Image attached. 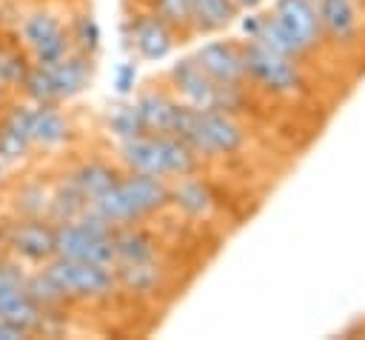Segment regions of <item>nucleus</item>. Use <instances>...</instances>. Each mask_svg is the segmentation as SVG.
<instances>
[{
    "label": "nucleus",
    "mask_w": 365,
    "mask_h": 340,
    "mask_svg": "<svg viewBox=\"0 0 365 340\" xmlns=\"http://www.w3.org/2000/svg\"><path fill=\"white\" fill-rule=\"evenodd\" d=\"M322 40L334 46H354L359 37V3L356 0H317Z\"/></svg>",
    "instance_id": "nucleus-15"
},
{
    "label": "nucleus",
    "mask_w": 365,
    "mask_h": 340,
    "mask_svg": "<svg viewBox=\"0 0 365 340\" xmlns=\"http://www.w3.org/2000/svg\"><path fill=\"white\" fill-rule=\"evenodd\" d=\"M106 131H108L117 143L131 140V137H137V134L145 131V126H143V120H140V111H137L134 100H125V97H123L117 106L108 109V114H106Z\"/></svg>",
    "instance_id": "nucleus-24"
},
{
    "label": "nucleus",
    "mask_w": 365,
    "mask_h": 340,
    "mask_svg": "<svg viewBox=\"0 0 365 340\" xmlns=\"http://www.w3.org/2000/svg\"><path fill=\"white\" fill-rule=\"evenodd\" d=\"M194 60L217 86H245L240 40H208L205 46L197 49Z\"/></svg>",
    "instance_id": "nucleus-11"
},
{
    "label": "nucleus",
    "mask_w": 365,
    "mask_h": 340,
    "mask_svg": "<svg viewBox=\"0 0 365 340\" xmlns=\"http://www.w3.org/2000/svg\"><path fill=\"white\" fill-rule=\"evenodd\" d=\"M97 57L86 54V51H66L60 60L54 63H40L46 71V83H48V94L51 103H68L74 97H80L86 89H91L94 80V63Z\"/></svg>",
    "instance_id": "nucleus-9"
},
{
    "label": "nucleus",
    "mask_w": 365,
    "mask_h": 340,
    "mask_svg": "<svg viewBox=\"0 0 365 340\" xmlns=\"http://www.w3.org/2000/svg\"><path fill=\"white\" fill-rule=\"evenodd\" d=\"M68 303H106L120 291L114 266L103 263H86L71 257H48L43 266H37Z\"/></svg>",
    "instance_id": "nucleus-2"
},
{
    "label": "nucleus",
    "mask_w": 365,
    "mask_h": 340,
    "mask_svg": "<svg viewBox=\"0 0 365 340\" xmlns=\"http://www.w3.org/2000/svg\"><path fill=\"white\" fill-rule=\"evenodd\" d=\"M31 57L26 54L23 46H3L0 43V74L9 86V91H20L26 74H29Z\"/></svg>",
    "instance_id": "nucleus-28"
},
{
    "label": "nucleus",
    "mask_w": 365,
    "mask_h": 340,
    "mask_svg": "<svg viewBox=\"0 0 365 340\" xmlns=\"http://www.w3.org/2000/svg\"><path fill=\"white\" fill-rule=\"evenodd\" d=\"M66 26H68L71 49L86 51V54H91V57H97V54H100L103 31H100L97 17H94L88 9H77V11H71V17H66Z\"/></svg>",
    "instance_id": "nucleus-23"
},
{
    "label": "nucleus",
    "mask_w": 365,
    "mask_h": 340,
    "mask_svg": "<svg viewBox=\"0 0 365 340\" xmlns=\"http://www.w3.org/2000/svg\"><path fill=\"white\" fill-rule=\"evenodd\" d=\"M23 286H26L29 297H31L43 311H48V314H60V311L68 306V300L60 294V289H57L40 269H37V271H26Z\"/></svg>",
    "instance_id": "nucleus-26"
},
{
    "label": "nucleus",
    "mask_w": 365,
    "mask_h": 340,
    "mask_svg": "<svg viewBox=\"0 0 365 340\" xmlns=\"http://www.w3.org/2000/svg\"><path fill=\"white\" fill-rule=\"evenodd\" d=\"M174 94L171 89L163 86H148L140 89L134 97V106L140 111V120L145 126L148 134H168V123H171V109H174Z\"/></svg>",
    "instance_id": "nucleus-19"
},
{
    "label": "nucleus",
    "mask_w": 365,
    "mask_h": 340,
    "mask_svg": "<svg viewBox=\"0 0 365 340\" xmlns=\"http://www.w3.org/2000/svg\"><path fill=\"white\" fill-rule=\"evenodd\" d=\"M51 189L46 183H23L11 197V211L23 217H46Z\"/></svg>",
    "instance_id": "nucleus-27"
},
{
    "label": "nucleus",
    "mask_w": 365,
    "mask_h": 340,
    "mask_svg": "<svg viewBox=\"0 0 365 340\" xmlns=\"http://www.w3.org/2000/svg\"><path fill=\"white\" fill-rule=\"evenodd\" d=\"M54 254L114 266V226L86 206L77 220L54 223Z\"/></svg>",
    "instance_id": "nucleus-3"
},
{
    "label": "nucleus",
    "mask_w": 365,
    "mask_h": 340,
    "mask_svg": "<svg viewBox=\"0 0 365 340\" xmlns=\"http://www.w3.org/2000/svg\"><path fill=\"white\" fill-rule=\"evenodd\" d=\"M117 163L123 171H140V174H154V177H165V163H163V143L160 134H137L131 140L117 143Z\"/></svg>",
    "instance_id": "nucleus-17"
},
{
    "label": "nucleus",
    "mask_w": 365,
    "mask_h": 340,
    "mask_svg": "<svg viewBox=\"0 0 365 340\" xmlns=\"http://www.w3.org/2000/svg\"><path fill=\"white\" fill-rule=\"evenodd\" d=\"M356 3H365V0H356Z\"/></svg>",
    "instance_id": "nucleus-33"
},
{
    "label": "nucleus",
    "mask_w": 365,
    "mask_h": 340,
    "mask_svg": "<svg viewBox=\"0 0 365 340\" xmlns=\"http://www.w3.org/2000/svg\"><path fill=\"white\" fill-rule=\"evenodd\" d=\"M240 9L234 0H191V31L194 34H217L234 23Z\"/></svg>",
    "instance_id": "nucleus-20"
},
{
    "label": "nucleus",
    "mask_w": 365,
    "mask_h": 340,
    "mask_svg": "<svg viewBox=\"0 0 365 340\" xmlns=\"http://www.w3.org/2000/svg\"><path fill=\"white\" fill-rule=\"evenodd\" d=\"M23 337H26L23 331H17L14 326H9V323L0 320V340H23Z\"/></svg>",
    "instance_id": "nucleus-30"
},
{
    "label": "nucleus",
    "mask_w": 365,
    "mask_h": 340,
    "mask_svg": "<svg viewBox=\"0 0 365 340\" xmlns=\"http://www.w3.org/2000/svg\"><path fill=\"white\" fill-rule=\"evenodd\" d=\"M9 94H11V91H9V86H6V80H3V74H0V109L9 103Z\"/></svg>",
    "instance_id": "nucleus-32"
},
{
    "label": "nucleus",
    "mask_w": 365,
    "mask_h": 340,
    "mask_svg": "<svg viewBox=\"0 0 365 340\" xmlns=\"http://www.w3.org/2000/svg\"><path fill=\"white\" fill-rule=\"evenodd\" d=\"M168 89L177 100L197 106V109H211L214 106V94H217V83L200 69V63L194 57H180L177 63H171L168 69Z\"/></svg>",
    "instance_id": "nucleus-13"
},
{
    "label": "nucleus",
    "mask_w": 365,
    "mask_h": 340,
    "mask_svg": "<svg viewBox=\"0 0 365 340\" xmlns=\"http://www.w3.org/2000/svg\"><path fill=\"white\" fill-rule=\"evenodd\" d=\"M262 0H234V6L240 9V11H251V9H257Z\"/></svg>",
    "instance_id": "nucleus-31"
},
{
    "label": "nucleus",
    "mask_w": 365,
    "mask_h": 340,
    "mask_svg": "<svg viewBox=\"0 0 365 340\" xmlns=\"http://www.w3.org/2000/svg\"><path fill=\"white\" fill-rule=\"evenodd\" d=\"M123 169L114 166L111 160H103V157H88V160H80L77 166H71L63 180L86 200V203H94L100 194H106L117 180H120Z\"/></svg>",
    "instance_id": "nucleus-16"
},
{
    "label": "nucleus",
    "mask_w": 365,
    "mask_h": 340,
    "mask_svg": "<svg viewBox=\"0 0 365 340\" xmlns=\"http://www.w3.org/2000/svg\"><path fill=\"white\" fill-rule=\"evenodd\" d=\"M274 23L285 34L297 60L322 46V29L317 14V0H277L271 9Z\"/></svg>",
    "instance_id": "nucleus-7"
},
{
    "label": "nucleus",
    "mask_w": 365,
    "mask_h": 340,
    "mask_svg": "<svg viewBox=\"0 0 365 340\" xmlns=\"http://www.w3.org/2000/svg\"><path fill=\"white\" fill-rule=\"evenodd\" d=\"M17 34H20V46L26 49L31 63H54L66 51H71L68 26L48 6H37V9L26 11L17 26Z\"/></svg>",
    "instance_id": "nucleus-5"
},
{
    "label": "nucleus",
    "mask_w": 365,
    "mask_h": 340,
    "mask_svg": "<svg viewBox=\"0 0 365 340\" xmlns=\"http://www.w3.org/2000/svg\"><path fill=\"white\" fill-rule=\"evenodd\" d=\"M163 143V163H165V177H185V174H197L202 166V157L177 134H160Z\"/></svg>",
    "instance_id": "nucleus-22"
},
{
    "label": "nucleus",
    "mask_w": 365,
    "mask_h": 340,
    "mask_svg": "<svg viewBox=\"0 0 365 340\" xmlns=\"http://www.w3.org/2000/svg\"><path fill=\"white\" fill-rule=\"evenodd\" d=\"M168 206H174L188 220H208L217 209V194L200 174L168 180Z\"/></svg>",
    "instance_id": "nucleus-14"
},
{
    "label": "nucleus",
    "mask_w": 365,
    "mask_h": 340,
    "mask_svg": "<svg viewBox=\"0 0 365 340\" xmlns=\"http://www.w3.org/2000/svg\"><path fill=\"white\" fill-rule=\"evenodd\" d=\"M114 274L123 291H131L140 297H151L163 289V266L157 260L134 263V266H114Z\"/></svg>",
    "instance_id": "nucleus-21"
},
{
    "label": "nucleus",
    "mask_w": 365,
    "mask_h": 340,
    "mask_svg": "<svg viewBox=\"0 0 365 340\" xmlns=\"http://www.w3.org/2000/svg\"><path fill=\"white\" fill-rule=\"evenodd\" d=\"M31 151V103H6L0 109V163L6 169L17 166Z\"/></svg>",
    "instance_id": "nucleus-10"
},
{
    "label": "nucleus",
    "mask_w": 365,
    "mask_h": 340,
    "mask_svg": "<svg viewBox=\"0 0 365 340\" xmlns=\"http://www.w3.org/2000/svg\"><path fill=\"white\" fill-rule=\"evenodd\" d=\"M157 260V240L143 223L114 229V266H134Z\"/></svg>",
    "instance_id": "nucleus-18"
},
{
    "label": "nucleus",
    "mask_w": 365,
    "mask_h": 340,
    "mask_svg": "<svg viewBox=\"0 0 365 340\" xmlns=\"http://www.w3.org/2000/svg\"><path fill=\"white\" fill-rule=\"evenodd\" d=\"M168 180L140 171H123L120 180L100 194L94 203H88L108 226H134L148 220L151 214H160L168 209Z\"/></svg>",
    "instance_id": "nucleus-1"
},
{
    "label": "nucleus",
    "mask_w": 365,
    "mask_h": 340,
    "mask_svg": "<svg viewBox=\"0 0 365 340\" xmlns=\"http://www.w3.org/2000/svg\"><path fill=\"white\" fill-rule=\"evenodd\" d=\"M111 86H114V94H117V97H131L134 89H137V63H134V60H123V63L114 69Z\"/></svg>",
    "instance_id": "nucleus-29"
},
{
    "label": "nucleus",
    "mask_w": 365,
    "mask_h": 340,
    "mask_svg": "<svg viewBox=\"0 0 365 340\" xmlns=\"http://www.w3.org/2000/svg\"><path fill=\"white\" fill-rule=\"evenodd\" d=\"M74 140L71 117L63 111V103H31V149L34 151H60Z\"/></svg>",
    "instance_id": "nucleus-12"
},
{
    "label": "nucleus",
    "mask_w": 365,
    "mask_h": 340,
    "mask_svg": "<svg viewBox=\"0 0 365 340\" xmlns=\"http://www.w3.org/2000/svg\"><path fill=\"white\" fill-rule=\"evenodd\" d=\"M242 66H245V83L257 86L259 91L271 97H291L302 89V69L299 60L279 54L259 40L242 43Z\"/></svg>",
    "instance_id": "nucleus-4"
},
{
    "label": "nucleus",
    "mask_w": 365,
    "mask_h": 340,
    "mask_svg": "<svg viewBox=\"0 0 365 340\" xmlns=\"http://www.w3.org/2000/svg\"><path fill=\"white\" fill-rule=\"evenodd\" d=\"M123 37H125V46L134 51V57L148 60V63L168 57L174 46L180 43V37L143 3H137L134 11H128L123 23Z\"/></svg>",
    "instance_id": "nucleus-8"
},
{
    "label": "nucleus",
    "mask_w": 365,
    "mask_h": 340,
    "mask_svg": "<svg viewBox=\"0 0 365 340\" xmlns=\"http://www.w3.org/2000/svg\"><path fill=\"white\" fill-rule=\"evenodd\" d=\"M0 249L23 266H43L54 257V223L48 217L14 214L0 223Z\"/></svg>",
    "instance_id": "nucleus-6"
},
{
    "label": "nucleus",
    "mask_w": 365,
    "mask_h": 340,
    "mask_svg": "<svg viewBox=\"0 0 365 340\" xmlns=\"http://www.w3.org/2000/svg\"><path fill=\"white\" fill-rule=\"evenodd\" d=\"M151 9L177 37H191V0H140Z\"/></svg>",
    "instance_id": "nucleus-25"
}]
</instances>
